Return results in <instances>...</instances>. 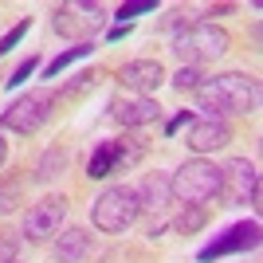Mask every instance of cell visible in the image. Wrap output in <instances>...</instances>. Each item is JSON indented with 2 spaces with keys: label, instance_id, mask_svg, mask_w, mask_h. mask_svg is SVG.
Returning a JSON list of instances; mask_svg holds the SVG:
<instances>
[{
  "label": "cell",
  "instance_id": "7c38bea8",
  "mask_svg": "<svg viewBox=\"0 0 263 263\" xmlns=\"http://www.w3.org/2000/svg\"><path fill=\"white\" fill-rule=\"evenodd\" d=\"M118 79H122V87H126V90L149 99V95H154L169 75H165V67L157 63V59H130V63H122Z\"/></svg>",
  "mask_w": 263,
  "mask_h": 263
},
{
  "label": "cell",
  "instance_id": "603a6c76",
  "mask_svg": "<svg viewBox=\"0 0 263 263\" xmlns=\"http://www.w3.org/2000/svg\"><path fill=\"white\" fill-rule=\"evenodd\" d=\"M16 252H20V236H12V232L0 228V263H12Z\"/></svg>",
  "mask_w": 263,
  "mask_h": 263
},
{
  "label": "cell",
  "instance_id": "f1b7e54d",
  "mask_svg": "<svg viewBox=\"0 0 263 263\" xmlns=\"http://www.w3.org/2000/svg\"><path fill=\"white\" fill-rule=\"evenodd\" d=\"M12 263H16V259H12Z\"/></svg>",
  "mask_w": 263,
  "mask_h": 263
},
{
  "label": "cell",
  "instance_id": "83f0119b",
  "mask_svg": "<svg viewBox=\"0 0 263 263\" xmlns=\"http://www.w3.org/2000/svg\"><path fill=\"white\" fill-rule=\"evenodd\" d=\"M4 161H8V142L0 138V173H4Z\"/></svg>",
  "mask_w": 263,
  "mask_h": 263
},
{
  "label": "cell",
  "instance_id": "7402d4cb",
  "mask_svg": "<svg viewBox=\"0 0 263 263\" xmlns=\"http://www.w3.org/2000/svg\"><path fill=\"white\" fill-rule=\"evenodd\" d=\"M35 71H40V59H35V55H28V59H24V63L16 67V71H12L8 87H24V83H28V79H32Z\"/></svg>",
  "mask_w": 263,
  "mask_h": 263
},
{
  "label": "cell",
  "instance_id": "e0dca14e",
  "mask_svg": "<svg viewBox=\"0 0 263 263\" xmlns=\"http://www.w3.org/2000/svg\"><path fill=\"white\" fill-rule=\"evenodd\" d=\"M67 169V149H59V145H51L40 161H35V181L40 185H47V181H55V177Z\"/></svg>",
  "mask_w": 263,
  "mask_h": 263
},
{
  "label": "cell",
  "instance_id": "9c48e42d",
  "mask_svg": "<svg viewBox=\"0 0 263 263\" xmlns=\"http://www.w3.org/2000/svg\"><path fill=\"white\" fill-rule=\"evenodd\" d=\"M63 220H67V197H44L24 212V236L32 243L47 240V236H59Z\"/></svg>",
  "mask_w": 263,
  "mask_h": 263
},
{
  "label": "cell",
  "instance_id": "8fae6325",
  "mask_svg": "<svg viewBox=\"0 0 263 263\" xmlns=\"http://www.w3.org/2000/svg\"><path fill=\"white\" fill-rule=\"evenodd\" d=\"M232 142V126L224 118H193L189 122V138H185V145L193 149L197 157H204V154H216V149H224V145Z\"/></svg>",
  "mask_w": 263,
  "mask_h": 263
},
{
  "label": "cell",
  "instance_id": "3957f363",
  "mask_svg": "<svg viewBox=\"0 0 263 263\" xmlns=\"http://www.w3.org/2000/svg\"><path fill=\"white\" fill-rule=\"evenodd\" d=\"M169 193L181 204H204L220 193V165L204 161V157H193L169 177Z\"/></svg>",
  "mask_w": 263,
  "mask_h": 263
},
{
  "label": "cell",
  "instance_id": "ac0fdd59",
  "mask_svg": "<svg viewBox=\"0 0 263 263\" xmlns=\"http://www.w3.org/2000/svg\"><path fill=\"white\" fill-rule=\"evenodd\" d=\"M204 224H209V209H204V204H185V212L173 220V228L181 232V236H197Z\"/></svg>",
  "mask_w": 263,
  "mask_h": 263
},
{
  "label": "cell",
  "instance_id": "9a60e30c",
  "mask_svg": "<svg viewBox=\"0 0 263 263\" xmlns=\"http://www.w3.org/2000/svg\"><path fill=\"white\" fill-rule=\"evenodd\" d=\"M90 255V232L87 228H63L55 240V263H83Z\"/></svg>",
  "mask_w": 263,
  "mask_h": 263
},
{
  "label": "cell",
  "instance_id": "30bf717a",
  "mask_svg": "<svg viewBox=\"0 0 263 263\" xmlns=\"http://www.w3.org/2000/svg\"><path fill=\"white\" fill-rule=\"evenodd\" d=\"M248 248H259V220H240V224L224 228L212 243L200 248V263H212V259H224V255L248 252Z\"/></svg>",
  "mask_w": 263,
  "mask_h": 263
},
{
  "label": "cell",
  "instance_id": "7a4b0ae2",
  "mask_svg": "<svg viewBox=\"0 0 263 263\" xmlns=\"http://www.w3.org/2000/svg\"><path fill=\"white\" fill-rule=\"evenodd\" d=\"M232 47V35L220 28V24H189L185 32H177L173 51L181 59V67H200L212 63Z\"/></svg>",
  "mask_w": 263,
  "mask_h": 263
},
{
  "label": "cell",
  "instance_id": "ba28073f",
  "mask_svg": "<svg viewBox=\"0 0 263 263\" xmlns=\"http://www.w3.org/2000/svg\"><path fill=\"white\" fill-rule=\"evenodd\" d=\"M142 161V145H134L130 138H114V142H102L95 154H90V165H87V177L90 181H102L110 173H122L130 165Z\"/></svg>",
  "mask_w": 263,
  "mask_h": 263
},
{
  "label": "cell",
  "instance_id": "d4e9b609",
  "mask_svg": "<svg viewBox=\"0 0 263 263\" xmlns=\"http://www.w3.org/2000/svg\"><path fill=\"white\" fill-rule=\"evenodd\" d=\"M142 12H154V0H138V4H122L118 16L122 20H134V16H142Z\"/></svg>",
  "mask_w": 263,
  "mask_h": 263
},
{
  "label": "cell",
  "instance_id": "ffe728a7",
  "mask_svg": "<svg viewBox=\"0 0 263 263\" xmlns=\"http://www.w3.org/2000/svg\"><path fill=\"white\" fill-rule=\"evenodd\" d=\"M169 83H173V87L181 90V95H185V90H197L200 83H204V75H200V67H181V71H177V75L169 79Z\"/></svg>",
  "mask_w": 263,
  "mask_h": 263
},
{
  "label": "cell",
  "instance_id": "5b68a950",
  "mask_svg": "<svg viewBox=\"0 0 263 263\" xmlns=\"http://www.w3.org/2000/svg\"><path fill=\"white\" fill-rule=\"evenodd\" d=\"M51 110H55V95L51 90H28L24 99H16L4 114H0V126L28 138V134H35L47 118H51Z\"/></svg>",
  "mask_w": 263,
  "mask_h": 263
},
{
  "label": "cell",
  "instance_id": "484cf974",
  "mask_svg": "<svg viewBox=\"0 0 263 263\" xmlns=\"http://www.w3.org/2000/svg\"><path fill=\"white\" fill-rule=\"evenodd\" d=\"M189 122H193V114H189V110H181V114H177V118L169 122V126H165V134H177L181 126H189Z\"/></svg>",
  "mask_w": 263,
  "mask_h": 263
},
{
  "label": "cell",
  "instance_id": "8992f818",
  "mask_svg": "<svg viewBox=\"0 0 263 263\" xmlns=\"http://www.w3.org/2000/svg\"><path fill=\"white\" fill-rule=\"evenodd\" d=\"M224 204H259V173L248 157H232L228 165H220V193Z\"/></svg>",
  "mask_w": 263,
  "mask_h": 263
},
{
  "label": "cell",
  "instance_id": "4fadbf2b",
  "mask_svg": "<svg viewBox=\"0 0 263 263\" xmlns=\"http://www.w3.org/2000/svg\"><path fill=\"white\" fill-rule=\"evenodd\" d=\"M110 118L126 130H138V126H149V122L161 118V106L154 99H142V95H118L110 102Z\"/></svg>",
  "mask_w": 263,
  "mask_h": 263
},
{
  "label": "cell",
  "instance_id": "5bb4252c",
  "mask_svg": "<svg viewBox=\"0 0 263 263\" xmlns=\"http://www.w3.org/2000/svg\"><path fill=\"white\" fill-rule=\"evenodd\" d=\"M134 193H138V209L165 212L169 200H173V193H169V173H145V181L134 189Z\"/></svg>",
  "mask_w": 263,
  "mask_h": 263
},
{
  "label": "cell",
  "instance_id": "2e32d148",
  "mask_svg": "<svg viewBox=\"0 0 263 263\" xmlns=\"http://www.w3.org/2000/svg\"><path fill=\"white\" fill-rule=\"evenodd\" d=\"M28 169H8V173H0V216H8L24 204L28 197Z\"/></svg>",
  "mask_w": 263,
  "mask_h": 263
},
{
  "label": "cell",
  "instance_id": "277c9868",
  "mask_svg": "<svg viewBox=\"0 0 263 263\" xmlns=\"http://www.w3.org/2000/svg\"><path fill=\"white\" fill-rule=\"evenodd\" d=\"M138 193H134L130 185H110L99 193V200H95V209H90V220H95V228L106 232V236H118V232H126L138 220Z\"/></svg>",
  "mask_w": 263,
  "mask_h": 263
},
{
  "label": "cell",
  "instance_id": "44dd1931",
  "mask_svg": "<svg viewBox=\"0 0 263 263\" xmlns=\"http://www.w3.org/2000/svg\"><path fill=\"white\" fill-rule=\"evenodd\" d=\"M28 28H32V16H24L20 24H12L8 32H4V40H0V55H4V51H12V47L20 44L24 35H28Z\"/></svg>",
  "mask_w": 263,
  "mask_h": 263
},
{
  "label": "cell",
  "instance_id": "4316f807",
  "mask_svg": "<svg viewBox=\"0 0 263 263\" xmlns=\"http://www.w3.org/2000/svg\"><path fill=\"white\" fill-rule=\"evenodd\" d=\"M126 32H130V28H126V24H118V28H110V32H106V40H110V44H118Z\"/></svg>",
  "mask_w": 263,
  "mask_h": 263
},
{
  "label": "cell",
  "instance_id": "52a82bcc",
  "mask_svg": "<svg viewBox=\"0 0 263 263\" xmlns=\"http://www.w3.org/2000/svg\"><path fill=\"white\" fill-rule=\"evenodd\" d=\"M102 24H106L102 4H83V0H75V4H59V8L51 12V28L59 35H67V40H79V44H90V35L99 32Z\"/></svg>",
  "mask_w": 263,
  "mask_h": 263
},
{
  "label": "cell",
  "instance_id": "cb8c5ba5",
  "mask_svg": "<svg viewBox=\"0 0 263 263\" xmlns=\"http://www.w3.org/2000/svg\"><path fill=\"white\" fill-rule=\"evenodd\" d=\"M90 87H95V75H90V71H83V75H75V83L63 90V99H75V95H83V90H90Z\"/></svg>",
  "mask_w": 263,
  "mask_h": 263
},
{
  "label": "cell",
  "instance_id": "d6986e66",
  "mask_svg": "<svg viewBox=\"0 0 263 263\" xmlns=\"http://www.w3.org/2000/svg\"><path fill=\"white\" fill-rule=\"evenodd\" d=\"M90 51H95V44H75V47H67L63 55H55L51 63L44 67V79H55L59 71H63V67H71L75 59H83V55H90Z\"/></svg>",
  "mask_w": 263,
  "mask_h": 263
},
{
  "label": "cell",
  "instance_id": "6da1fadb",
  "mask_svg": "<svg viewBox=\"0 0 263 263\" xmlns=\"http://www.w3.org/2000/svg\"><path fill=\"white\" fill-rule=\"evenodd\" d=\"M197 102L204 118H228V114H252L259 106V83L243 71H224L197 87Z\"/></svg>",
  "mask_w": 263,
  "mask_h": 263
}]
</instances>
